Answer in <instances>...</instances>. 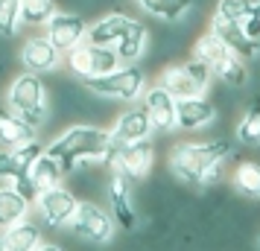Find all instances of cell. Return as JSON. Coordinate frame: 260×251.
<instances>
[{
    "instance_id": "obj_27",
    "label": "cell",
    "mask_w": 260,
    "mask_h": 251,
    "mask_svg": "<svg viewBox=\"0 0 260 251\" xmlns=\"http://www.w3.org/2000/svg\"><path fill=\"white\" fill-rule=\"evenodd\" d=\"M88 41V38H85ZM117 50L114 47H106V44H91L88 41V76H103V73H111L114 67H120ZM85 79V76H82Z\"/></svg>"
},
{
    "instance_id": "obj_14",
    "label": "cell",
    "mask_w": 260,
    "mask_h": 251,
    "mask_svg": "<svg viewBox=\"0 0 260 251\" xmlns=\"http://www.w3.org/2000/svg\"><path fill=\"white\" fill-rule=\"evenodd\" d=\"M208 29H211L213 35L219 38L231 53H237L240 59H246V61H257L260 59V44L251 41V38L243 32L240 21H228V18H222V15H211Z\"/></svg>"
},
{
    "instance_id": "obj_20",
    "label": "cell",
    "mask_w": 260,
    "mask_h": 251,
    "mask_svg": "<svg viewBox=\"0 0 260 251\" xmlns=\"http://www.w3.org/2000/svg\"><path fill=\"white\" fill-rule=\"evenodd\" d=\"M146 44H149V29H146V24L138 21V18H132V24L126 26V32L120 35V41L114 44V50H117L120 61L129 64V61H143Z\"/></svg>"
},
{
    "instance_id": "obj_17",
    "label": "cell",
    "mask_w": 260,
    "mask_h": 251,
    "mask_svg": "<svg viewBox=\"0 0 260 251\" xmlns=\"http://www.w3.org/2000/svg\"><path fill=\"white\" fill-rule=\"evenodd\" d=\"M38 137V129L29 126L21 114L0 102V146H21Z\"/></svg>"
},
{
    "instance_id": "obj_10",
    "label": "cell",
    "mask_w": 260,
    "mask_h": 251,
    "mask_svg": "<svg viewBox=\"0 0 260 251\" xmlns=\"http://www.w3.org/2000/svg\"><path fill=\"white\" fill-rule=\"evenodd\" d=\"M216 120H219V111H216V102L208 99V94L176 99V129L181 132H202Z\"/></svg>"
},
{
    "instance_id": "obj_26",
    "label": "cell",
    "mask_w": 260,
    "mask_h": 251,
    "mask_svg": "<svg viewBox=\"0 0 260 251\" xmlns=\"http://www.w3.org/2000/svg\"><path fill=\"white\" fill-rule=\"evenodd\" d=\"M231 184L246 199H260V161H240L231 175Z\"/></svg>"
},
{
    "instance_id": "obj_33",
    "label": "cell",
    "mask_w": 260,
    "mask_h": 251,
    "mask_svg": "<svg viewBox=\"0 0 260 251\" xmlns=\"http://www.w3.org/2000/svg\"><path fill=\"white\" fill-rule=\"evenodd\" d=\"M240 26H243V32H246L251 41H257V44H260V15L257 12L246 15V18L240 21Z\"/></svg>"
},
{
    "instance_id": "obj_2",
    "label": "cell",
    "mask_w": 260,
    "mask_h": 251,
    "mask_svg": "<svg viewBox=\"0 0 260 251\" xmlns=\"http://www.w3.org/2000/svg\"><path fill=\"white\" fill-rule=\"evenodd\" d=\"M111 146V132L103 126H91V123H76L68 126L61 134H56L44 149L50 155L61 158V167L68 175L91 169L96 164H103V158L108 155Z\"/></svg>"
},
{
    "instance_id": "obj_9",
    "label": "cell",
    "mask_w": 260,
    "mask_h": 251,
    "mask_svg": "<svg viewBox=\"0 0 260 251\" xmlns=\"http://www.w3.org/2000/svg\"><path fill=\"white\" fill-rule=\"evenodd\" d=\"M108 210L114 216V225L123 231H135L141 216H138V204H135V181H129L123 172L108 169Z\"/></svg>"
},
{
    "instance_id": "obj_15",
    "label": "cell",
    "mask_w": 260,
    "mask_h": 251,
    "mask_svg": "<svg viewBox=\"0 0 260 251\" xmlns=\"http://www.w3.org/2000/svg\"><path fill=\"white\" fill-rule=\"evenodd\" d=\"M143 108H146V114L152 120L155 132H173L176 129V96L167 91L164 85H149V88H143Z\"/></svg>"
},
{
    "instance_id": "obj_6",
    "label": "cell",
    "mask_w": 260,
    "mask_h": 251,
    "mask_svg": "<svg viewBox=\"0 0 260 251\" xmlns=\"http://www.w3.org/2000/svg\"><path fill=\"white\" fill-rule=\"evenodd\" d=\"M155 82L164 85L176 99H181V96H202L211 91L213 73L205 61L190 56V61H181V64H164Z\"/></svg>"
},
{
    "instance_id": "obj_5",
    "label": "cell",
    "mask_w": 260,
    "mask_h": 251,
    "mask_svg": "<svg viewBox=\"0 0 260 251\" xmlns=\"http://www.w3.org/2000/svg\"><path fill=\"white\" fill-rule=\"evenodd\" d=\"M103 167L117 169V172H123L135 184L149 181V175H152V169H155L152 137L149 140H138V144H117V140H111L108 155L103 158Z\"/></svg>"
},
{
    "instance_id": "obj_7",
    "label": "cell",
    "mask_w": 260,
    "mask_h": 251,
    "mask_svg": "<svg viewBox=\"0 0 260 251\" xmlns=\"http://www.w3.org/2000/svg\"><path fill=\"white\" fill-rule=\"evenodd\" d=\"M68 231H71L76 239H82L88 245H108L111 239H114V216L111 210H106L103 204L91 202V199H79L76 204V213L71 216V222H68Z\"/></svg>"
},
{
    "instance_id": "obj_23",
    "label": "cell",
    "mask_w": 260,
    "mask_h": 251,
    "mask_svg": "<svg viewBox=\"0 0 260 251\" xmlns=\"http://www.w3.org/2000/svg\"><path fill=\"white\" fill-rule=\"evenodd\" d=\"M26 175L36 181L38 190H47V187H56V184H61L64 181V167H61V158L50 155L47 149L41 152V155L29 164V169H26Z\"/></svg>"
},
{
    "instance_id": "obj_8",
    "label": "cell",
    "mask_w": 260,
    "mask_h": 251,
    "mask_svg": "<svg viewBox=\"0 0 260 251\" xmlns=\"http://www.w3.org/2000/svg\"><path fill=\"white\" fill-rule=\"evenodd\" d=\"M76 204H79V196L64 187V184H56V187H47V190L38 193V199L32 202V210L41 219V225L47 228H68L71 216L76 213Z\"/></svg>"
},
{
    "instance_id": "obj_24",
    "label": "cell",
    "mask_w": 260,
    "mask_h": 251,
    "mask_svg": "<svg viewBox=\"0 0 260 251\" xmlns=\"http://www.w3.org/2000/svg\"><path fill=\"white\" fill-rule=\"evenodd\" d=\"M29 210H32V204L26 202L12 184H0V231L18 222L21 216H29Z\"/></svg>"
},
{
    "instance_id": "obj_25",
    "label": "cell",
    "mask_w": 260,
    "mask_h": 251,
    "mask_svg": "<svg viewBox=\"0 0 260 251\" xmlns=\"http://www.w3.org/2000/svg\"><path fill=\"white\" fill-rule=\"evenodd\" d=\"M138 9H143L146 15H152L164 24H173V21H181L184 12L193 6V0H132Z\"/></svg>"
},
{
    "instance_id": "obj_16",
    "label": "cell",
    "mask_w": 260,
    "mask_h": 251,
    "mask_svg": "<svg viewBox=\"0 0 260 251\" xmlns=\"http://www.w3.org/2000/svg\"><path fill=\"white\" fill-rule=\"evenodd\" d=\"M41 152H44V144H38V137L21 146H0V181L9 184L18 175H24Z\"/></svg>"
},
{
    "instance_id": "obj_30",
    "label": "cell",
    "mask_w": 260,
    "mask_h": 251,
    "mask_svg": "<svg viewBox=\"0 0 260 251\" xmlns=\"http://www.w3.org/2000/svg\"><path fill=\"white\" fill-rule=\"evenodd\" d=\"M21 26V0H0V38H15Z\"/></svg>"
},
{
    "instance_id": "obj_31",
    "label": "cell",
    "mask_w": 260,
    "mask_h": 251,
    "mask_svg": "<svg viewBox=\"0 0 260 251\" xmlns=\"http://www.w3.org/2000/svg\"><path fill=\"white\" fill-rule=\"evenodd\" d=\"M254 6H257V0H216L213 15H222L228 21H243L246 15L254 12Z\"/></svg>"
},
{
    "instance_id": "obj_34",
    "label": "cell",
    "mask_w": 260,
    "mask_h": 251,
    "mask_svg": "<svg viewBox=\"0 0 260 251\" xmlns=\"http://www.w3.org/2000/svg\"><path fill=\"white\" fill-rule=\"evenodd\" d=\"M0 251H6V239H3V231H0Z\"/></svg>"
},
{
    "instance_id": "obj_35",
    "label": "cell",
    "mask_w": 260,
    "mask_h": 251,
    "mask_svg": "<svg viewBox=\"0 0 260 251\" xmlns=\"http://www.w3.org/2000/svg\"><path fill=\"white\" fill-rule=\"evenodd\" d=\"M257 248H260V234H257Z\"/></svg>"
},
{
    "instance_id": "obj_28",
    "label": "cell",
    "mask_w": 260,
    "mask_h": 251,
    "mask_svg": "<svg viewBox=\"0 0 260 251\" xmlns=\"http://www.w3.org/2000/svg\"><path fill=\"white\" fill-rule=\"evenodd\" d=\"M190 53H193V59H199V61H205L208 67H213V64L222 59L225 53H231V50L225 47V44L213 35L211 29H205V32L193 41V50H190Z\"/></svg>"
},
{
    "instance_id": "obj_1",
    "label": "cell",
    "mask_w": 260,
    "mask_h": 251,
    "mask_svg": "<svg viewBox=\"0 0 260 251\" xmlns=\"http://www.w3.org/2000/svg\"><path fill=\"white\" fill-rule=\"evenodd\" d=\"M237 140L228 137H213V140H178L170 155H167V167L170 175L178 178L181 184H193V187H213L222 181L225 164L234 158Z\"/></svg>"
},
{
    "instance_id": "obj_21",
    "label": "cell",
    "mask_w": 260,
    "mask_h": 251,
    "mask_svg": "<svg viewBox=\"0 0 260 251\" xmlns=\"http://www.w3.org/2000/svg\"><path fill=\"white\" fill-rule=\"evenodd\" d=\"M213 79L219 85H228V88H237V91H243L251 85V70H248V61L240 59L237 53H225L222 59L216 61L211 67Z\"/></svg>"
},
{
    "instance_id": "obj_13",
    "label": "cell",
    "mask_w": 260,
    "mask_h": 251,
    "mask_svg": "<svg viewBox=\"0 0 260 251\" xmlns=\"http://www.w3.org/2000/svg\"><path fill=\"white\" fill-rule=\"evenodd\" d=\"M108 132H111V140H117V144H138V140H149L152 137L155 126L149 120V114H146V108L132 105L114 117V123L108 126Z\"/></svg>"
},
{
    "instance_id": "obj_11",
    "label": "cell",
    "mask_w": 260,
    "mask_h": 251,
    "mask_svg": "<svg viewBox=\"0 0 260 251\" xmlns=\"http://www.w3.org/2000/svg\"><path fill=\"white\" fill-rule=\"evenodd\" d=\"M44 35H47L50 41H53V47L64 56L68 50H73L76 44H82L85 41V35H88V24H85L82 15L59 12V9H56V15L44 24Z\"/></svg>"
},
{
    "instance_id": "obj_19",
    "label": "cell",
    "mask_w": 260,
    "mask_h": 251,
    "mask_svg": "<svg viewBox=\"0 0 260 251\" xmlns=\"http://www.w3.org/2000/svg\"><path fill=\"white\" fill-rule=\"evenodd\" d=\"M132 24V15H123V12H108V15H100L94 24H88V41L91 44H106V47H114L120 41V35L126 32V26Z\"/></svg>"
},
{
    "instance_id": "obj_22",
    "label": "cell",
    "mask_w": 260,
    "mask_h": 251,
    "mask_svg": "<svg viewBox=\"0 0 260 251\" xmlns=\"http://www.w3.org/2000/svg\"><path fill=\"white\" fill-rule=\"evenodd\" d=\"M234 140L246 149H260V91L248 99L243 117L234 123Z\"/></svg>"
},
{
    "instance_id": "obj_29",
    "label": "cell",
    "mask_w": 260,
    "mask_h": 251,
    "mask_svg": "<svg viewBox=\"0 0 260 251\" xmlns=\"http://www.w3.org/2000/svg\"><path fill=\"white\" fill-rule=\"evenodd\" d=\"M56 0H21V24L24 26H44L56 15Z\"/></svg>"
},
{
    "instance_id": "obj_3",
    "label": "cell",
    "mask_w": 260,
    "mask_h": 251,
    "mask_svg": "<svg viewBox=\"0 0 260 251\" xmlns=\"http://www.w3.org/2000/svg\"><path fill=\"white\" fill-rule=\"evenodd\" d=\"M6 105L12 108L15 114H21L29 126L41 129L50 120V91L44 79L32 70L15 73L6 85Z\"/></svg>"
},
{
    "instance_id": "obj_12",
    "label": "cell",
    "mask_w": 260,
    "mask_h": 251,
    "mask_svg": "<svg viewBox=\"0 0 260 251\" xmlns=\"http://www.w3.org/2000/svg\"><path fill=\"white\" fill-rule=\"evenodd\" d=\"M18 61L24 70L44 76V73H53L61 67V53L53 47V41L47 35H29L18 50Z\"/></svg>"
},
{
    "instance_id": "obj_4",
    "label": "cell",
    "mask_w": 260,
    "mask_h": 251,
    "mask_svg": "<svg viewBox=\"0 0 260 251\" xmlns=\"http://www.w3.org/2000/svg\"><path fill=\"white\" fill-rule=\"evenodd\" d=\"M79 82L94 91V94L106 96L111 102H138L146 88V67L138 64V61H129V64H120L111 73H103V76H85Z\"/></svg>"
},
{
    "instance_id": "obj_18",
    "label": "cell",
    "mask_w": 260,
    "mask_h": 251,
    "mask_svg": "<svg viewBox=\"0 0 260 251\" xmlns=\"http://www.w3.org/2000/svg\"><path fill=\"white\" fill-rule=\"evenodd\" d=\"M3 239H6V251H38L44 234H41V225L36 219L21 216L18 222L3 228Z\"/></svg>"
},
{
    "instance_id": "obj_32",
    "label": "cell",
    "mask_w": 260,
    "mask_h": 251,
    "mask_svg": "<svg viewBox=\"0 0 260 251\" xmlns=\"http://www.w3.org/2000/svg\"><path fill=\"white\" fill-rule=\"evenodd\" d=\"M9 184H12L15 190L21 193V196H24V199H26V202H29V204L36 202V199H38V193H41V190H38V187H36V181L29 178L26 172H24V175H18V178H15V181H9Z\"/></svg>"
}]
</instances>
